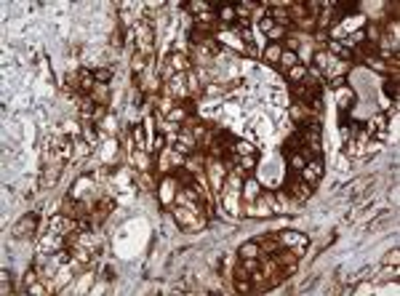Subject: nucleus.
Segmentation results:
<instances>
[{"instance_id":"nucleus-10","label":"nucleus","mask_w":400,"mask_h":296,"mask_svg":"<svg viewBox=\"0 0 400 296\" xmlns=\"http://www.w3.org/2000/svg\"><path fill=\"white\" fill-rule=\"evenodd\" d=\"M288 160V173H301L304 171V166H307V158H304V152H294Z\"/></svg>"},{"instance_id":"nucleus-8","label":"nucleus","mask_w":400,"mask_h":296,"mask_svg":"<svg viewBox=\"0 0 400 296\" xmlns=\"http://www.w3.org/2000/svg\"><path fill=\"white\" fill-rule=\"evenodd\" d=\"M238 256H240V259H256V256H262L259 240H256V238H253V240H246V243L238 248Z\"/></svg>"},{"instance_id":"nucleus-24","label":"nucleus","mask_w":400,"mask_h":296,"mask_svg":"<svg viewBox=\"0 0 400 296\" xmlns=\"http://www.w3.org/2000/svg\"><path fill=\"white\" fill-rule=\"evenodd\" d=\"M398 259H400V251H398V248L387 253V264H392V267H398Z\"/></svg>"},{"instance_id":"nucleus-21","label":"nucleus","mask_w":400,"mask_h":296,"mask_svg":"<svg viewBox=\"0 0 400 296\" xmlns=\"http://www.w3.org/2000/svg\"><path fill=\"white\" fill-rule=\"evenodd\" d=\"M283 35H286V27H277V24H275V27H272L270 32H267V38H270L272 43H277V40H280Z\"/></svg>"},{"instance_id":"nucleus-13","label":"nucleus","mask_w":400,"mask_h":296,"mask_svg":"<svg viewBox=\"0 0 400 296\" xmlns=\"http://www.w3.org/2000/svg\"><path fill=\"white\" fill-rule=\"evenodd\" d=\"M315 64H318V70L328 72V70H331V67H333V64H336V62H333V56H331V53H325V51H318V53H315Z\"/></svg>"},{"instance_id":"nucleus-20","label":"nucleus","mask_w":400,"mask_h":296,"mask_svg":"<svg viewBox=\"0 0 400 296\" xmlns=\"http://www.w3.org/2000/svg\"><path fill=\"white\" fill-rule=\"evenodd\" d=\"M0 277H3V286H0V294H14V283H11V272L8 270H3V272H0Z\"/></svg>"},{"instance_id":"nucleus-3","label":"nucleus","mask_w":400,"mask_h":296,"mask_svg":"<svg viewBox=\"0 0 400 296\" xmlns=\"http://www.w3.org/2000/svg\"><path fill=\"white\" fill-rule=\"evenodd\" d=\"M301 179H304L310 187H318L320 179H323V158H312L307 160L304 171H301Z\"/></svg>"},{"instance_id":"nucleus-12","label":"nucleus","mask_w":400,"mask_h":296,"mask_svg":"<svg viewBox=\"0 0 400 296\" xmlns=\"http://www.w3.org/2000/svg\"><path fill=\"white\" fill-rule=\"evenodd\" d=\"M280 56H283V43H270L264 48V59H267V62L277 64V62H280Z\"/></svg>"},{"instance_id":"nucleus-19","label":"nucleus","mask_w":400,"mask_h":296,"mask_svg":"<svg viewBox=\"0 0 400 296\" xmlns=\"http://www.w3.org/2000/svg\"><path fill=\"white\" fill-rule=\"evenodd\" d=\"M94 80L99 83V86H107V83L112 80V72L104 70V67H99V70H94Z\"/></svg>"},{"instance_id":"nucleus-14","label":"nucleus","mask_w":400,"mask_h":296,"mask_svg":"<svg viewBox=\"0 0 400 296\" xmlns=\"http://www.w3.org/2000/svg\"><path fill=\"white\" fill-rule=\"evenodd\" d=\"M259 195H262V192H259V182H253V179L246 176V203L256 200Z\"/></svg>"},{"instance_id":"nucleus-25","label":"nucleus","mask_w":400,"mask_h":296,"mask_svg":"<svg viewBox=\"0 0 400 296\" xmlns=\"http://www.w3.org/2000/svg\"><path fill=\"white\" fill-rule=\"evenodd\" d=\"M152 144H155V152H160V147L166 144V136H163V134H157V136L152 139Z\"/></svg>"},{"instance_id":"nucleus-6","label":"nucleus","mask_w":400,"mask_h":296,"mask_svg":"<svg viewBox=\"0 0 400 296\" xmlns=\"http://www.w3.org/2000/svg\"><path fill=\"white\" fill-rule=\"evenodd\" d=\"M328 48L336 53L342 62H355V53H352V46L350 43H342V40H328Z\"/></svg>"},{"instance_id":"nucleus-18","label":"nucleus","mask_w":400,"mask_h":296,"mask_svg":"<svg viewBox=\"0 0 400 296\" xmlns=\"http://www.w3.org/2000/svg\"><path fill=\"white\" fill-rule=\"evenodd\" d=\"M235 5H222L219 11H216V19H224V22H235Z\"/></svg>"},{"instance_id":"nucleus-4","label":"nucleus","mask_w":400,"mask_h":296,"mask_svg":"<svg viewBox=\"0 0 400 296\" xmlns=\"http://www.w3.org/2000/svg\"><path fill=\"white\" fill-rule=\"evenodd\" d=\"M232 286L238 294H253V283H251V275L246 272L243 267H235V275H232Z\"/></svg>"},{"instance_id":"nucleus-1","label":"nucleus","mask_w":400,"mask_h":296,"mask_svg":"<svg viewBox=\"0 0 400 296\" xmlns=\"http://www.w3.org/2000/svg\"><path fill=\"white\" fill-rule=\"evenodd\" d=\"M283 192H286V197H291L294 203H304L312 197L315 187H310L301 179V173H288L286 182H283Z\"/></svg>"},{"instance_id":"nucleus-7","label":"nucleus","mask_w":400,"mask_h":296,"mask_svg":"<svg viewBox=\"0 0 400 296\" xmlns=\"http://www.w3.org/2000/svg\"><path fill=\"white\" fill-rule=\"evenodd\" d=\"M232 163L238 166V171L248 173V171H253V168H256V163H259V152L253 149V152H248V155H240V158H235Z\"/></svg>"},{"instance_id":"nucleus-9","label":"nucleus","mask_w":400,"mask_h":296,"mask_svg":"<svg viewBox=\"0 0 400 296\" xmlns=\"http://www.w3.org/2000/svg\"><path fill=\"white\" fill-rule=\"evenodd\" d=\"M166 64H168V70H171V72H187V70H190V59H187L184 53H171Z\"/></svg>"},{"instance_id":"nucleus-15","label":"nucleus","mask_w":400,"mask_h":296,"mask_svg":"<svg viewBox=\"0 0 400 296\" xmlns=\"http://www.w3.org/2000/svg\"><path fill=\"white\" fill-rule=\"evenodd\" d=\"M384 96H390L392 101H398V75H392V77L384 80Z\"/></svg>"},{"instance_id":"nucleus-17","label":"nucleus","mask_w":400,"mask_h":296,"mask_svg":"<svg viewBox=\"0 0 400 296\" xmlns=\"http://www.w3.org/2000/svg\"><path fill=\"white\" fill-rule=\"evenodd\" d=\"M288 77H291V83H301V80L307 77V67H301V64L291 67V70H288Z\"/></svg>"},{"instance_id":"nucleus-22","label":"nucleus","mask_w":400,"mask_h":296,"mask_svg":"<svg viewBox=\"0 0 400 296\" xmlns=\"http://www.w3.org/2000/svg\"><path fill=\"white\" fill-rule=\"evenodd\" d=\"M272 27H275V24H272V19H270V16H262V19H259V29H262V32H270V29Z\"/></svg>"},{"instance_id":"nucleus-26","label":"nucleus","mask_w":400,"mask_h":296,"mask_svg":"<svg viewBox=\"0 0 400 296\" xmlns=\"http://www.w3.org/2000/svg\"><path fill=\"white\" fill-rule=\"evenodd\" d=\"M104 280H107V283H110V280H115V277H112V270H110V267L104 270Z\"/></svg>"},{"instance_id":"nucleus-5","label":"nucleus","mask_w":400,"mask_h":296,"mask_svg":"<svg viewBox=\"0 0 400 296\" xmlns=\"http://www.w3.org/2000/svg\"><path fill=\"white\" fill-rule=\"evenodd\" d=\"M336 96H339V101H336V104H339V112H347V110H352V107H355V101H357L355 91H352V88H347V86H344V88H339Z\"/></svg>"},{"instance_id":"nucleus-23","label":"nucleus","mask_w":400,"mask_h":296,"mask_svg":"<svg viewBox=\"0 0 400 296\" xmlns=\"http://www.w3.org/2000/svg\"><path fill=\"white\" fill-rule=\"evenodd\" d=\"M344 86H347V77H344V75H336V77L331 80V88H333V91H339V88H344Z\"/></svg>"},{"instance_id":"nucleus-16","label":"nucleus","mask_w":400,"mask_h":296,"mask_svg":"<svg viewBox=\"0 0 400 296\" xmlns=\"http://www.w3.org/2000/svg\"><path fill=\"white\" fill-rule=\"evenodd\" d=\"M181 8H184V11H192V14H211V11H214L208 3H184Z\"/></svg>"},{"instance_id":"nucleus-2","label":"nucleus","mask_w":400,"mask_h":296,"mask_svg":"<svg viewBox=\"0 0 400 296\" xmlns=\"http://www.w3.org/2000/svg\"><path fill=\"white\" fill-rule=\"evenodd\" d=\"M38 222H40L38 214L22 216V219L16 222V227H14V238H32V235L38 232Z\"/></svg>"},{"instance_id":"nucleus-11","label":"nucleus","mask_w":400,"mask_h":296,"mask_svg":"<svg viewBox=\"0 0 400 296\" xmlns=\"http://www.w3.org/2000/svg\"><path fill=\"white\" fill-rule=\"evenodd\" d=\"M299 64V56H296V51H288V48H283V56L280 62H277V67H280L283 72H288L291 67H296Z\"/></svg>"}]
</instances>
